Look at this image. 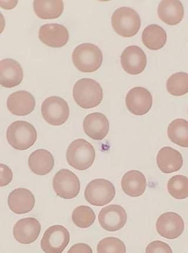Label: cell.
<instances>
[{
    "mask_svg": "<svg viewBox=\"0 0 188 253\" xmlns=\"http://www.w3.org/2000/svg\"><path fill=\"white\" fill-rule=\"evenodd\" d=\"M73 98L82 109H92L97 107L103 101V88L93 79H80L74 86Z\"/></svg>",
    "mask_w": 188,
    "mask_h": 253,
    "instance_id": "1",
    "label": "cell"
},
{
    "mask_svg": "<svg viewBox=\"0 0 188 253\" xmlns=\"http://www.w3.org/2000/svg\"><path fill=\"white\" fill-rule=\"evenodd\" d=\"M72 60L74 65L80 72H95L103 63V52L97 46L91 43H84L75 49Z\"/></svg>",
    "mask_w": 188,
    "mask_h": 253,
    "instance_id": "2",
    "label": "cell"
},
{
    "mask_svg": "<svg viewBox=\"0 0 188 253\" xmlns=\"http://www.w3.org/2000/svg\"><path fill=\"white\" fill-rule=\"evenodd\" d=\"M6 136L12 147L23 151L30 149L35 144L38 139V132L30 123L16 121L8 126Z\"/></svg>",
    "mask_w": 188,
    "mask_h": 253,
    "instance_id": "3",
    "label": "cell"
},
{
    "mask_svg": "<svg viewBox=\"0 0 188 253\" xmlns=\"http://www.w3.org/2000/svg\"><path fill=\"white\" fill-rule=\"evenodd\" d=\"M95 159V150L92 145L84 139H76L70 144L67 151L69 165L79 171L91 168Z\"/></svg>",
    "mask_w": 188,
    "mask_h": 253,
    "instance_id": "4",
    "label": "cell"
},
{
    "mask_svg": "<svg viewBox=\"0 0 188 253\" xmlns=\"http://www.w3.org/2000/svg\"><path fill=\"white\" fill-rule=\"evenodd\" d=\"M112 23L114 31L123 38H131L136 35L141 25V18L137 12L126 7L119 8L114 11Z\"/></svg>",
    "mask_w": 188,
    "mask_h": 253,
    "instance_id": "5",
    "label": "cell"
},
{
    "mask_svg": "<svg viewBox=\"0 0 188 253\" xmlns=\"http://www.w3.org/2000/svg\"><path fill=\"white\" fill-rule=\"evenodd\" d=\"M84 196L87 202L92 206H106L115 197V187L106 179H95L86 187Z\"/></svg>",
    "mask_w": 188,
    "mask_h": 253,
    "instance_id": "6",
    "label": "cell"
},
{
    "mask_svg": "<svg viewBox=\"0 0 188 253\" xmlns=\"http://www.w3.org/2000/svg\"><path fill=\"white\" fill-rule=\"evenodd\" d=\"M41 114L45 121L49 125L61 126L69 118V106L66 101L61 97H48L41 105Z\"/></svg>",
    "mask_w": 188,
    "mask_h": 253,
    "instance_id": "7",
    "label": "cell"
},
{
    "mask_svg": "<svg viewBox=\"0 0 188 253\" xmlns=\"http://www.w3.org/2000/svg\"><path fill=\"white\" fill-rule=\"evenodd\" d=\"M53 189L58 197L70 200L78 195L81 184L78 177L73 172L61 169L54 177Z\"/></svg>",
    "mask_w": 188,
    "mask_h": 253,
    "instance_id": "8",
    "label": "cell"
},
{
    "mask_svg": "<svg viewBox=\"0 0 188 253\" xmlns=\"http://www.w3.org/2000/svg\"><path fill=\"white\" fill-rule=\"evenodd\" d=\"M69 231L61 225H54L45 231L41 248L45 253H62L70 243Z\"/></svg>",
    "mask_w": 188,
    "mask_h": 253,
    "instance_id": "9",
    "label": "cell"
},
{
    "mask_svg": "<svg viewBox=\"0 0 188 253\" xmlns=\"http://www.w3.org/2000/svg\"><path fill=\"white\" fill-rule=\"evenodd\" d=\"M98 221L105 230L113 232L124 227L127 221V214L121 206L109 205L101 209Z\"/></svg>",
    "mask_w": 188,
    "mask_h": 253,
    "instance_id": "10",
    "label": "cell"
},
{
    "mask_svg": "<svg viewBox=\"0 0 188 253\" xmlns=\"http://www.w3.org/2000/svg\"><path fill=\"white\" fill-rule=\"evenodd\" d=\"M152 95L144 87L132 88L126 95V106L134 115L143 116L149 113L152 106Z\"/></svg>",
    "mask_w": 188,
    "mask_h": 253,
    "instance_id": "11",
    "label": "cell"
},
{
    "mask_svg": "<svg viewBox=\"0 0 188 253\" xmlns=\"http://www.w3.org/2000/svg\"><path fill=\"white\" fill-rule=\"evenodd\" d=\"M157 232L165 239H177L183 233L185 224L183 218L174 212H167L159 216L156 221Z\"/></svg>",
    "mask_w": 188,
    "mask_h": 253,
    "instance_id": "12",
    "label": "cell"
},
{
    "mask_svg": "<svg viewBox=\"0 0 188 253\" xmlns=\"http://www.w3.org/2000/svg\"><path fill=\"white\" fill-rule=\"evenodd\" d=\"M123 69L129 75H140L146 69L147 58L146 53L136 45L126 47L121 55Z\"/></svg>",
    "mask_w": 188,
    "mask_h": 253,
    "instance_id": "13",
    "label": "cell"
},
{
    "mask_svg": "<svg viewBox=\"0 0 188 253\" xmlns=\"http://www.w3.org/2000/svg\"><path fill=\"white\" fill-rule=\"evenodd\" d=\"M38 38L42 43L48 47L61 48L69 42V31L63 25L48 24L43 25L39 30Z\"/></svg>",
    "mask_w": 188,
    "mask_h": 253,
    "instance_id": "14",
    "label": "cell"
},
{
    "mask_svg": "<svg viewBox=\"0 0 188 253\" xmlns=\"http://www.w3.org/2000/svg\"><path fill=\"white\" fill-rule=\"evenodd\" d=\"M41 228V224L35 218L21 219L14 225L13 236L18 242L29 245L38 239Z\"/></svg>",
    "mask_w": 188,
    "mask_h": 253,
    "instance_id": "15",
    "label": "cell"
},
{
    "mask_svg": "<svg viewBox=\"0 0 188 253\" xmlns=\"http://www.w3.org/2000/svg\"><path fill=\"white\" fill-rule=\"evenodd\" d=\"M7 106L9 112L14 115L27 116L35 109V98L30 92L26 91L14 92L8 97Z\"/></svg>",
    "mask_w": 188,
    "mask_h": 253,
    "instance_id": "16",
    "label": "cell"
},
{
    "mask_svg": "<svg viewBox=\"0 0 188 253\" xmlns=\"http://www.w3.org/2000/svg\"><path fill=\"white\" fill-rule=\"evenodd\" d=\"M83 128L88 137L95 140H102L109 133L110 123L107 117L101 113H94L85 117Z\"/></svg>",
    "mask_w": 188,
    "mask_h": 253,
    "instance_id": "17",
    "label": "cell"
},
{
    "mask_svg": "<svg viewBox=\"0 0 188 253\" xmlns=\"http://www.w3.org/2000/svg\"><path fill=\"white\" fill-rule=\"evenodd\" d=\"M35 203V197L32 191L24 188L14 190L8 197L9 208L17 214H26L32 211Z\"/></svg>",
    "mask_w": 188,
    "mask_h": 253,
    "instance_id": "18",
    "label": "cell"
},
{
    "mask_svg": "<svg viewBox=\"0 0 188 253\" xmlns=\"http://www.w3.org/2000/svg\"><path fill=\"white\" fill-rule=\"evenodd\" d=\"M23 79L21 65L13 59L5 58L0 62V84L5 88L14 87Z\"/></svg>",
    "mask_w": 188,
    "mask_h": 253,
    "instance_id": "19",
    "label": "cell"
},
{
    "mask_svg": "<svg viewBox=\"0 0 188 253\" xmlns=\"http://www.w3.org/2000/svg\"><path fill=\"white\" fill-rule=\"evenodd\" d=\"M156 162L160 170L169 174L180 170L183 165V158L178 151L165 147L159 151Z\"/></svg>",
    "mask_w": 188,
    "mask_h": 253,
    "instance_id": "20",
    "label": "cell"
},
{
    "mask_svg": "<svg viewBox=\"0 0 188 253\" xmlns=\"http://www.w3.org/2000/svg\"><path fill=\"white\" fill-rule=\"evenodd\" d=\"M158 14L163 22L170 26L177 25L184 18L183 4L178 0H163L159 3Z\"/></svg>",
    "mask_w": 188,
    "mask_h": 253,
    "instance_id": "21",
    "label": "cell"
},
{
    "mask_svg": "<svg viewBox=\"0 0 188 253\" xmlns=\"http://www.w3.org/2000/svg\"><path fill=\"white\" fill-rule=\"evenodd\" d=\"M121 187L124 192L132 197H140L147 187L146 177L143 172L137 170L129 171L123 176Z\"/></svg>",
    "mask_w": 188,
    "mask_h": 253,
    "instance_id": "22",
    "label": "cell"
},
{
    "mask_svg": "<svg viewBox=\"0 0 188 253\" xmlns=\"http://www.w3.org/2000/svg\"><path fill=\"white\" fill-rule=\"evenodd\" d=\"M29 166L33 173L45 175L50 172L54 168V157L47 150H37L30 154Z\"/></svg>",
    "mask_w": 188,
    "mask_h": 253,
    "instance_id": "23",
    "label": "cell"
},
{
    "mask_svg": "<svg viewBox=\"0 0 188 253\" xmlns=\"http://www.w3.org/2000/svg\"><path fill=\"white\" fill-rule=\"evenodd\" d=\"M167 40L165 31L156 24H151L145 29L142 35V41L151 50H158L163 47Z\"/></svg>",
    "mask_w": 188,
    "mask_h": 253,
    "instance_id": "24",
    "label": "cell"
},
{
    "mask_svg": "<svg viewBox=\"0 0 188 253\" xmlns=\"http://www.w3.org/2000/svg\"><path fill=\"white\" fill-rule=\"evenodd\" d=\"M34 10L37 16L41 19H55L61 16L64 11V2L61 0L55 1H39L34 2Z\"/></svg>",
    "mask_w": 188,
    "mask_h": 253,
    "instance_id": "25",
    "label": "cell"
},
{
    "mask_svg": "<svg viewBox=\"0 0 188 253\" xmlns=\"http://www.w3.org/2000/svg\"><path fill=\"white\" fill-rule=\"evenodd\" d=\"M168 136L172 143L188 147V122L183 119L174 120L168 126Z\"/></svg>",
    "mask_w": 188,
    "mask_h": 253,
    "instance_id": "26",
    "label": "cell"
},
{
    "mask_svg": "<svg viewBox=\"0 0 188 253\" xmlns=\"http://www.w3.org/2000/svg\"><path fill=\"white\" fill-rule=\"evenodd\" d=\"M166 89L174 96H183L188 92V74L179 72L172 75L166 83Z\"/></svg>",
    "mask_w": 188,
    "mask_h": 253,
    "instance_id": "27",
    "label": "cell"
},
{
    "mask_svg": "<svg viewBox=\"0 0 188 253\" xmlns=\"http://www.w3.org/2000/svg\"><path fill=\"white\" fill-rule=\"evenodd\" d=\"M167 188L169 193L174 198L187 199L188 197V178L183 175H174L169 179Z\"/></svg>",
    "mask_w": 188,
    "mask_h": 253,
    "instance_id": "28",
    "label": "cell"
},
{
    "mask_svg": "<svg viewBox=\"0 0 188 253\" xmlns=\"http://www.w3.org/2000/svg\"><path fill=\"white\" fill-rule=\"evenodd\" d=\"M96 215L91 208L87 206H80L74 210L72 220L75 226L81 228L91 227L94 224Z\"/></svg>",
    "mask_w": 188,
    "mask_h": 253,
    "instance_id": "29",
    "label": "cell"
},
{
    "mask_svg": "<svg viewBox=\"0 0 188 253\" xmlns=\"http://www.w3.org/2000/svg\"><path fill=\"white\" fill-rule=\"evenodd\" d=\"M126 246L122 240L109 237L101 240L97 245L98 253H126Z\"/></svg>",
    "mask_w": 188,
    "mask_h": 253,
    "instance_id": "30",
    "label": "cell"
},
{
    "mask_svg": "<svg viewBox=\"0 0 188 253\" xmlns=\"http://www.w3.org/2000/svg\"><path fill=\"white\" fill-rule=\"evenodd\" d=\"M146 253H173L171 247L162 241H153L147 247Z\"/></svg>",
    "mask_w": 188,
    "mask_h": 253,
    "instance_id": "31",
    "label": "cell"
},
{
    "mask_svg": "<svg viewBox=\"0 0 188 253\" xmlns=\"http://www.w3.org/2000/svg\"><path fill=\"white\" fill-rule=\"evenodd\" d=\"M1 168V176H0V186L4 187L7 186L11 183L13 179V172L7 166L0 165Z\"/></svg>",
    "mask_w": 188,
    "mask_h": 253,
    "instance_id": "32",
    "label": "cell"
},
{
    "mask_svg": "<svg viewBox=\"0 0 188 253\" xmlns=\"http://www.w3.org/2000/svg\"><path fill=\"white\" fill-rule=\"evenodd\" d=\"M67 253H93V252L87 244L77 243L72 246Z\"/></svg>",
    "mask_w": 188,
    "mask_h": 253,
    "instance_id": "33",
    "label": "cell"
},
{
    "mask_svg": "<svg viewBox=\"0 0 188 253\" xmlns=\"http://www.w3.org/2000/svg\"></svg>",
    "mask_w": 188,
    "mask_h": 253,
    "instance_id": "34",
    "label": "cell"
}]
</instances>
